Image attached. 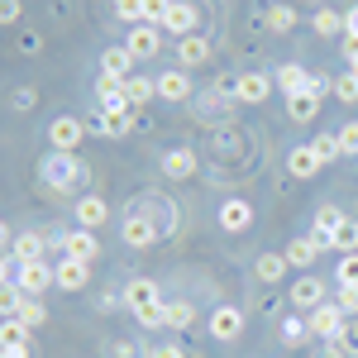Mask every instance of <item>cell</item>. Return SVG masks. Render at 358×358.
Here are the masks:
<instances>
[{
  "mask_svg": "<svg viewBox=\"0 0 358 358\" xmlns=\"http://www.w3.org/2000/svg\"><path fill=\"white\" fill-rule=\"evenodd\" d=\"M163 292H158V282H148V277H134V282H124V310L134 315L143 330H158L163 325Z\"/></svg>",
  "mask_w": 358,
  "mask_h": 358,
  "instance_id": "1",
  "label": "cell"
},
{
  "mask_svg": "<svg viewBox=\"0 0 358 358\" xmlns=\"http://www.w3.org/2000/svg\"><path fill=\"white\" fill-rule=\"evenodd\" d=\"M38 177H43L48 192H77L86 182V163L77 153H48V158L38 163Z\"/></svg>",
  "mask_w": 358,
  "mask_h": 358,
  "instance_id": "2",
  "label": "cell"
},
{
  "mask_svg": "<svg viewBox=\"0 0 358 358\" xmlns=\"http://www.w3.org/2000/svg\"><path fill=\"white\" fill-rule=\"evenodd\" d=\"M310 334H320V339H334V344H344V334H349V315L339 310L334 301H325V306H315L310 310Z\"/></svg>",
  "mask_w": 358,
  "mask_h": 358,
  "instance_id": "3",
  "label": "cell"
},
{
  "mask_svg": "<svg viewBox=\"0 0 358 358\" xmlns=\"http://www.w3.org/2000/svg\"><path fill=\"white\" fill-rule=\"evenodd\" d=\"M15 287H20L24 296H43V292L53 287V268H48L43 258H34V263H20V268H15Z\"/></svg>",
  "mask_w": 358,
  "mask_h": 358,
  "instance_id": "4",
  "label": "cell"
},
{
  "mask_svg": "<svg viewBox=\"0 0 358 358\" xmlns=\"http://www.w3.org/2000/svg\"><path fill=\"white\" fill-rule=\"evenodd\" d=\"M82 134H91L82 120H72V115H57L53 124H48V143H53V153H77V143Z\"/></svg>",
  "mask_w": 358,
  "mask_h": 358,
  "instance_id": "5",
  "label": "cell"
},
{
  "mask_svg": "<svg viewBox=\"0 0 358 358\" xmlns=\"http://www.w3.org/2000/svg\"><path fill=\"white\" fill-rule=\"evenodd\" d=\"M57 244H62V258H77V263H96V258H101L96 229H82V224H77L72 234H62Z\"/></svg>",
  "mask_w": 358,
  "mask_h": 358,
  "instance_id": "6",
  "label": "cell"
},
{
  "mask_svg": "<svg viewBox=\"0 0 358 358\" xmlns=\"http://www.w3.org/2000/svg\"><path fill=\"white\" fill-rule=\"evenodd\" d=\"M158 239H163V234L153 229V220H148V215L134 206V210L124 215V244H129V248H153Z\"/></svg>",
  "mask_w": 358,
  "mask_h": 358,
  "instance_id": "7",
  "label": "cell"
},
{
  "mask_svg": "<svg viewBox=\"0 0 358 358\" xmlns=\"http://www.w3.org/2000/svg\"><path fill=\"white\" fill-rule=\"evenodd\" d=\"M138 210H143V215H148V220H153V229H158V234H177V210H172V201H163V196H143V201H134Z\"/></svg>",
  "mask_w": 358,
  "mask_h": 358,
  "instance_id": "8",
  "label": "cell"
},
{
  "mask_svg": "<svg viewBox=\"0 0 358 358\" xmlns=\"http://www.w3.org/2000/svg\"><path fill=\"white\" fill-rule=\"evenodd\" d=\"M268 96H273V77H263V72H244L234 82V101H244V106H263Z\"/></svg>",
  "mask_w": 358,
  "mask_h": 358,
  "instance_id": "9",
  "label": "cell"
},
{
  "mask_svg": "<svg viewBox=\"0 0 358 358\" xmlns=\"http://www.w3.org/2000/svg\"><path fill=\"white\" fill-rule=\"evenodd\" d=\"M124 48H129L134 57H153L158 48H163V29L158 24H134L129 38H124Z\"/></svg>",
  "mask_w": 358,
  "mask_h": 358,
  "instance_id": "10",
  "label": "cell"
},
{
  "mask_svg": "<svg viewBox=\"0 0 358 358\" xmlns=\"http://www.w3.org/2000/svg\"><path fill=\"white\" fill-rule=\"evenodd\" d=\"M0 349L10 358H29V325L15 315V320H0Z\"/></svg>",
  "mask_w": 358,
  "mask_h": 358,
  "instance_id": "11",
  "label": "cell"
},
{
  "mask_svg": "<svg viewBox=\"0 0 358 358\" xmlns=\"http://www.w3.org/2000/svg\"><path fill=\"white\" fill-rule=\"evenodd\" d=\"M101 72L115 77V82H129V77H134V53H129L124 43H120V48H106V53H101Z\"/></svg>",
  "mask_w": 358,
  "mask_h": 358,
  "instance_id": "12",
  "label": "cell"
},
{
  "mask_svg": "<svg viewBox=\"0 0 358 358\" xmlns=\"http://www.w3.org/2000/svg\"><path fill=\"white\" fill-rule=\"evenodd\" d=\"M292 306H296V310H315V306H325V282H320V277H301V282H292Z\"/></svg>",
  "mask_w": 358,
  "mask_h": 358,
  "instance_id": "13",
  "label": "cell"
},
{
  "mask_svg": "<svg viewBox=\"0 0 358 358\" xmlns=\"http://www.w3.org/2000/svg\"><path fill=\"white\" fill-rule=\"evenodd\" d=\"M196 20H201V15H196V5H187V0H172V10H167V20H163L158 29L177 34V38H187V34L196 29Z\"/></svg>",
  "mask_w": 358,
  "mask_h": 358,
  "instance_id": "14",
  "label": "cell"
},
{
  "mask_svg": "<svg viewBox=\"0 0 358 358\" xmlns=\"http://www.w3.org/2000/svg\"><path fill=\"white\" fill-rule=\"evenodd\" d=\"M86 277H91V263H77V258H62L53 268V282L62 287V292H82Z\"/></svg>",
  "mask_w": 358,
  "mask_h": 358,
  "instance_id": "15",
  "label": "cell"
},
{
  "mask_svg": "<svg viewBox=\"0 0 358 358\" xmlns=\"http://www.w3.org/2000/svg\"><path fill=\"white\" fill-rule=\"evenodd\" d=\"M248 224H253V206H248V201H239V196H234V201H224V206H220V229L244 234Z\"/></svg>",
  "mask_w": 358,
  "mask_h": 358,
  "instance_id": "16",
  "label": "cell"
},
{
  "mask_svg": "<svg viewBox=\"0 0 358 358\" xmlns=\"http://www.w3.org/2000/svg\"><path fill=\"white\" fill-rule=\"evenodd\" d=\"M339 224H344V215H339L334 206H320V210H315V229H310V239L320 244V253L334 248V229H339Z\"/></svg>",
  "mask_w": 358,
  "mask_h": 358,
  "instance_id": "17",
  "label": "cell"
},
{
  "mask_svg": "<svg viewBox=\"0 0 358 358\" xmlns=\"http://www.w3.org/2000/svg\"><path fill=\"white\" fill-rule=\"evenodd\" d=\"M210 334H215V339H239V334H244V315H239L234 306H215V315H210Z\"/></svg>",
  "mask_w": 358,
  "mask_h": 358,
  "instance_id": "18",
  "label": "cell"
},
{
  "mask_svg": "<svg viewBox=\"0 0 358 358\" xmlns=\"http://www.w3.org/2000/svg\"><path fill=\"white\" fill-rule=\"evenodd\" d=\"M273 82L282 86L287 96H301V91H310V72H306L301 62H282V67H277V77H273Z\"/></svg>",
  "mask_w": 358,
  "mask_h": 358,
  "instance_id": "19",
  "label": "cell"
},
{
  "mask_svg": "<svg viewBox=\"0 0 358 358\" xmlns=\"http://www.w3.org/2000/svg\"><path fill=\"white\" fill-rule=\"evenodd\" d=\"M106 220H110V206H106L101 196H82V201H77V224H82V229H101Z\"/></svg>",
  "mask_w": 358,
  "mask_h": 358,
  "instance_id": "20",
  "label": "cell"
},
{
  "mask_svg": "<svg viewBox=\"0 0 358 358\" xmlns=\"http://www.w3.org/2000/svg\"><path fill=\"white\" fill-rule=\"evenodd\" d=\"M158 96H163V101H177V106H182V101L192 96V77H187L182 67H177V72H163V77H158Z\"/></svg>",
  "mask_w": 358,
  "mask_h": 358,
  "instance_id": "21",
  "label": "cell"
},
{
  "mask_svg": "<svg viewBox=\"0 0 358 358\" xmlns=\"http://www.w3.org/2000/svg\"><path fill=\"white\" fill-rule=\"evenodd\" d=\"M163 172L172 177V182H187V177H196V153L192 148H172L163 158Z\"/></svg>",
  "mask_w": 358,
  "mask_h": 358,
  "instance_id": "22",
  "label": "cell"
},
{
  "mask_svg": "<svg viewBox=\"0 0 358 358\" xmlns=\"http://www.w3.org/2000/svg\"><path fill=\"white\" fill-rule=\"evenodd\" d=\"M177 57H182V67H201L210 57V43L201 34H187V38H177Z\"/></svg>",
  "mask_w": 358,
  "mask_h": 358,
  "instance_id": "23",
  "label": "cell"
},
{
  "mask_svg": "<svg viewBox=\"0 0 358 358\" xmlns=\"http://www.w3.org/2000/svg\"><path fill=\"white\" fill-rule=\"evenodd\" d=\"M15 258H20V263H34V258H43V248H48V239H43V234H38V229H24V234H15Z\"/></svg>",
  "mask_w": 358,
  "mask_h": 358,
  "instance_id": "24",
  "label": "cell"
},
{
  "mask_svg": "<svg viewBox=\"0 0 358 358\" xmlns=\"http://www.w3.org/2000/svg\"><path fill=\"white\" fill-rule=\"evenodd\" d=\"M287 167H292V177H301V182H306V177H315L325 163L315 158V148H306V143H301V148H292V153H287Z\"/></svg>",
  "mask_w": 358,
  "mask_h": 358,
  "instance_id": "25",
  "label": "cell"
},
{
  "mask_svg": "<svg viewBox=\"0 0 358 358\" xmlns=\"http://www.w3.org/2000/svg\"><path fill=\"white\" fill-rule=\"evenodd\" d=\"M315 110H320V96H310V91L287 96V115H292L296 124H310V120H315Z\"/></svg>",
  "mask_w": 358,
  "mask_h": 358,
  "instance_id": "26",
  "label": "cell"
},
{
  "mask_svg": "<svg viewBox=\"0 0 358 358\" xmlns=\"http://www.w3.org/2000/svg\"><path fill=\"white\" fill-rule=\"evenodd\" d=\"M315 253H320L315 239H296V244H287L282 258H287V268H310V263H315Z\"/></svg>",
  "mask_w": 358,
  "mask_h": 358,
  "instance_id": "27",
  "label": "cell"
},
{
  "mask_svg": "<svg viewBox=\"0 0 358 358\" xmlns=\"http://www.w3.org/2000/svg\"><path fill=\"white\" fill-rule=\"evenodd\" d=\"M153 96H158V82H148V77H129V82H124V101H129V106H148V101H153Z\"/></svg>",
  "mask_w": 358,
  "mask_h": 358,
  "instance_id": "28",
  "label": "cell"
},
{
  "mask_svg": "<svg viewBox=\"0 0 358 358\" xmlns=\"http://www.w3.org/2000/svg\"><path fill=\"white\" fill-rule=\"evenodd\" d=\"M196 320V306L192 301H167L163 306V325H172V330H187Z\"/></svg>",
  "mask_w": 358,
  "mask_h": 358,
  "instance_id": "29",
  "label": "cell"
},
{
  "mask_svg": "<svg viewBox=\"0 0 358 358\" xmlns=\"http://www.w3.org/2000/svg\"><path fill=\"white\" fill-rule=\"evenodd\" d=\"M310 24H315L320 38H334V34H344V29H349V20H344L339 10H315V20H310Z\"/></svg>",
  "mask_w": 358,
  "mask_h": 358,
  "instance_id": "30",
  "label": "cell"
},
{
  "mask_svg": "<svg viewBox=\"0 0 358 358\" xmlns=\"http://www.w3.org/2000/svg\"><path fill=\"white\" fill-rule=\"evenodd\" d=\"M253 273H258V282H282V273H287V258H282V253H263V258L253 263Z\"/></svg>",
  "mask_w": 358,
  "mask_h": 358,
  "instance_id": "31",
  "label": "cell"
},
{
  "mask_svg": "<svg viewBox=\"0 0 358 358\" xmlns=\"http://www.w3.org/2000/svg\"><path fill=\"white\" fill-rule=\"evenodd\" d=\"M24 301H29V296L15 287V282H5V287H0V315H5V320H15V315L24 310Z\"/></svg>",
  "mask_w": 358,
  "mask_h": 358,
  "instance_id": "32",
  "label": "cell"
},
{
  "mask_svg": "<svg viewBox=\"0 0 358 358\" xmlns=\"http://www.w3.org/2000/svg\"><path fill=\"white\" fill-rule=\"evenodd\" d=\"M268 29H273V34H292V29H296V10H292V5H273V10H268Z\"/></svg>",
  "mask_w": 358,
  "mask_h": 358,
  "instance_id": "33",
  "label": "cell"
},
{
  "mask_svg": "<svg viewBox=\"0 0 358 358\" xmlns=\"http://www.w3.org/2000/svg\"><path fill=\"white\" fill-rule=\"evenodd\" d=\"M334 248H339V253H358V220L344 215V224L334 229Z\"/></svg>",
  "mask_w": 358,
  "mask_h": 358,
  "instance_id": "34",
  "label": "cell"
},
{
  "mask_svg": "<svg viewBox=\"0 0 358 358\" xmlns=\"http://www.w3.org/2000/svg\"><path fill=\"white\" fill-rule=\"evenodd\" d=\"M334 287H358V253H344L334 268Z\"/></svg>",
  "mask_w": 358,
  "mask_h": 358,
  "instance_id": "35",
  "label": "cell"
},
{
  "mask_svg": "<svg viewBox=\"0 0 358 358\" xmlns=\"http://www.w3.org/2000/svg\"><path fill=\"white\" fill-rule=\"evenodd\" d=\"M115 20H124L129 29L143 24V0H115Z\"/></svg>",
  "mask_w": 358,
  "mask_h": 358,
  "instance_id": "36",
  "label": "cell"
},
{
  "mask_svg": "<svg viewBox=\"0 0 358 358\" xmlns=\"http://www.w3.org/2000/svg\"><path fill=\"white\" fill-rule=\"evenodd\" d=\"M20 320H24L29 330H38V325L48 320V310H43V301H38V296H29V301H24V310H20Z\"/></svg>",
  "mask_w": 358,
  "mask_h": 358,
  "instance_id": "37",
  "label": "cell"
},
{
  "mask_svg": "<svg viewBox=\"0 0 358 358\" xmlns=\"http://www.w3.org/2000/svg\"><path fill=\"white\" fill-rule=\"evenodd\" d=\"M310 148H315V158H320V163H334V158H339V134H320Z\"/></svg>",
  "mask_w": 358,
  "mask_h": 358,
  "instance_id": "38",
  "label": "cell"
},
{
  "mask_svg": "<svg viewBox=\"0 0 358 358\" xmlns=\"http://www.w3.org/2000/svg\"><path fill=\"white\" fill-rule=\"evenodd\" d=\"M306 334H310V325H306L301 315H292V320H282V339H287V344H301Z\"/></svg>",
  "mask_w": 358,
  "mask_h": 358,
  "instance_id": "39",
  "label": "cell"
},
{
  "mask_svg": "<svg viewBox=\"0 0 358 358\" xmlns=\"http://www.w3.org/2000/svg\"><path fill=\"white\" fill-rule=\"evenodd\" d=\"M334 96H339V101H349V106H354V101H358V72H344V77H339V82H334Z\"/></svg>",
  "mask_w": 358,
  "mask_h": 358,
  "instance_id": "40",
  "label": "cell"
},
{
  "mask_svg": "<svg viewBox=\"0 0 358 358\" xmlns=\"http://www.w3.org/2000/svg\"><path fill=\"white\" fill-rule=\"evenodd\" d=\"M167 10H172V0H143V24H163Z\"/></svg>",
  "mask_w": 358,
  "mask_h": 358,
  "instance_id": "41",
  "label": "cell"
},
{
  "mask_svg": "<svg viewBox=\"0 0 358 358\" xmlns=\"http://www.w3.org/2000/svg\"><path fill=\"white\" fill-rule=\"evenodd\" d=\"M334 306H339L344 315H358V287H339V296H334Z\"/></svg>",
  "mask_w": 358,
  "mask_h": 358,
  "instance_id": "42",
  "label": "cell"
},
{
  "mask_svg": "<svg viewBox=\"0 0 358 358\" xmlns=\"http://www.w3.org/2000/svg\"><path fill=\"white\" fill-rule=\"evenodd\" d=\"M339 153H358V120L339 129Z\"/></svg>",
  "mask_w": 358,
  "mask_h": 358,
  "instance_id": "43",
  "label": "cell"
},
{
  "mask_svg": "<svg viewBox=\"0 0 358 358\" xmlns=\"http://www.w3.org/2000/svg\"><path fill=\"white\" fill-rule=\"evenodd\" d=\"M330 91H334V82L325 72H310V96H330Z\"/></svg>",
  "mask_w": 358,
  "mask_h": 358,
  "instance_id": "44",
  "label": "cell"
},
{
  "mask_svg": "<svg viewBox=\"0 0 358 358\" xmlns=\"http://www.w3.org/2000/svg\"><path fill=\"white\" fill-rule=\"evenodd\" d=\"M20 20V0H0V24H15Z\"/></svg>",
  "mask_w": 358,
  "mask_h": 358,
  "instance_id": "45",
  "label": "cell"
},
{
  "mask_svg": "<svg viewBox=\"0 0 358 358\" xmlns=\"http://www.w3.org/2000/svg\"><path fill=\"white\" fill-rule=\"evenodd\" d=\"M344 57H349V72H358V38L344 34Z\"/></svg>",
  "mask_w": 358,
  "mask_h": 358,
  "instance_id": "46",
  "label": "cell"
},
{
  "mask_svg": "<svg viewBox=\"0 0 358 358\" xmlns=\"http://www.w3.org/2000/svg\"><path fill=\"white\" fill-rule=\"evenodd\" d=\"M315 358H354V354H349L344 344H334V339H330V344H325V349H320V354H315Z\"/></svg>",
  "mask_w": 358,
  "mask_h": 358,
  "instance_id": "47",
  "label": "cell"
},
{
  "mask_svg": "<svg viewBox=\"0 0 358 358\" xmlns=\"http://www.w3.org/2000/svg\"><path fill=\"white\" fill-rule=\"evenodd\" d=\"M344 349L358 358V320H349V334H344Z\"/></svg>",
  "mask_w": 358,
  "mask_h": 358,
  "instance_id": "48",
  "label": "cell"
},
{
  "mask_svg": "<svg viewBox=\"0 0 358 358\" xmlns=\"http://www.w3.org/2000/svg\"><path fill=\"white\" fill-rule=\"evenodd\" d=\"M148 358H187V354H182L177 344H163V349H153V354H148Z\"/></svg>",
  "mask_w": 358,
  "mask_h": 358,
  "instance_id": "49",
  "label": "cell"
},
{
  "mask_svg": "<svg viewBox=\"0 0 358 358\" xmlns=\"http://www.w3.org/2000/svg\"><path fill=\"white\" fill-rule=\"evenodd\" d=\"M34 101H38V96H34V91H20V96H15V110H29V106H34Z\"/></svg>",
  "mask_w": 358,
  "mask_h": 358,
  "instance_id": "50",
  "label": "cell"
},
{
  "mask_svg": "<svg viewBox=\"0 0 358 358\" xmlns=\"http://www.w3.org/2000/svg\"><path fill=\"white\" fill-rule=\"evenodd\" d=\"M110 354H115V358H138V354H134V344H115Z\"/></svg>",
  "mask_w": 358,
  "mask_h": 358,
  "instance_id": "51",
  "label": "cell"
},
{
  "mask_svg": "<svg viewBox=\"0 0 358 358\" xmlns=\"http://www.w3.org/2000/svg\"><path fill=\"white\" fill-rule=\"evenodd\" d=\"M344 20H349V29H344V34H354V38H358V5L349 10V15H344Z\"/></svg>",
  "mask_w": 358,
  "mask_h": 358,
  "instance_id": "52",
  "label": "cell"
},
{
  "mask_svg": "<svg viewBox=\"0 0 358 358\" xmlns=\"http://www.w3.org/2000/svg\"><path fill=\"white\" fill-rule=\"evenodd\" d=\"M5 282H10V263L0 258V287H5Z\"/></svg>",
  "mask_w": 358,
  "mask_h": 358,
  "instance_id": "53",
  "label": "cell"
},
{
  "mask_svg": "<svg viewBox=\"0 0 358 358\" xmlns=\"http://www.w3.org/2000/svg\"><path fill=\"white\" fill-rule=\"evenodd\" d=\"M5 244H15V239H10V229H5V224H0V248Z\"/></svg>",
  "mask_w": 358,
  "mask_h": 358,
  "instance_id": "54",
  "label": "cell"
},
{
  "mask_svg": "<svg viewBox=\"0 0 358 358\" xmlns=\"http://www.w3.org/2000/svg\"><path fill=\"white\" fill-rule=\"evenodd\" d=\"M0 358H10V354H5V349H0Z\"/></svg>",
  "mask_w": 358,
  "mask_h": 358,
  "instance_id": "55",
  "label": "cell"
}]
</instances>
